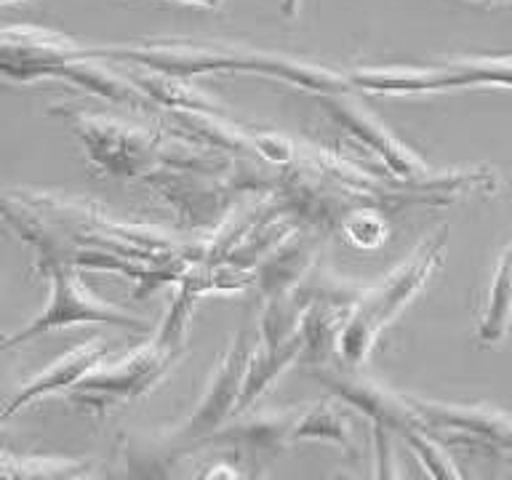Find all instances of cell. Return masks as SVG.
<instances>
[{
	"instance_id": "cell-2",
	"label": "cell",
	"mask_w": 512,
	"mask_h": 480,
	"mask_svg": "<svg viewBox=\"0 0 512 480\" xmlns=\"http://www.w3.org/2000/svg\"><path fill=\"white\" fill-rule=\"evenodd\" d=\"M174 286V299L168 304L158 328L152 331L150 342L136 347L131 355L115 360L110 366L99 363L96 368H91L78 384H72L67 390L70 403L91 411L96 419H104L112 408L144 398L171 374V368L184 355L192 307L198 302V296L184 283L176 280Z\"/></svg>"
},
{
	"instance_id": "cell-1",
	"label": "cell",
	"mask_w": 512,
	"mask_h": 480,
	"mask_svg": "<svg viewBox=\"0 0 512 480\" xmlns=\"http://www.w3.org/2000/svg\"><path fill=\"white\" fill-rule=\"evenodd\" d=\"M96 59H115L144 70L163 72L174 78L192 80L198 75H219V72H254L262 78H275L296 88H307L312 94H344L352 91L347 72H339L328 64L299 59V56L262 51V48L227 43V40L203 38H136L131 43H107L91 46Z\"/></svg>"
},
{
	"instance_id": "cell-12",
	"label": "cell",
	"mask_w": 512,
	"mask_h": 480,
	"mask_svg": "<svg viewBox=\"0 0 512 480\" xmlns=\"http://www.w3.org/2000/svg\"><path fill=\"white\" fill-rule=\"evenodd\" d=\"M512 326V243L496 256L488 286L483 291L475 320V336L483 347H494L507 336Z\"/></svg>"
},
{
	"instance_id": "cell-14",
	"label": "cell",
	"mask_w": 512,
	"mask_h": 480,
	"mask_svg": "<svg viewBox=\"0 0 512 480\" xmlns=\"http://www.w3.org/2000/svg\"><path fill=\"white\" fill-rule=\"evenodd\" d=\"M342 235L344 240L355 248L363 251H374V248L384 246V240L390 238V224L387 216L379 206H352L347 208V214L342 216Z\"/></svg>"
},
{
	"instance_id": "cell-3",
	"label": "cell",
	"mask_w": 512,
	"mask_h": 480,
	"mask_svg": "<svg viewBox=\"0 0 512 480\" xmlns=\"http://www.w3.org/2000/svg\"><path fill=\"white\" fill-rule=\"evenodd\" d=\"M446 243L448 227H440L435 235L424 238L414 254L408 256L406 262H400L387 278L379 280L368 291H360L336 331L334 352L339 366L360 368L366 363L384 328L400 318V312L422 294V288L438 272L446 256Z\"/></svg>"
},
{
	"instance_id": "cell-15",
	"label": "cell",
	"mask_w": 512,
	"mask_h": 480,
	"mask_svg": "<svg viewBox=\"0 0 512 480\" xmlns=\"http://www.w3.org/2000/svg\"><path fill=\"white\" fill-rule=\"evenodd\" d=\"M400 438L406 440L411 454L422 462L424 472L432 478H462V470L456 467L451 454L424 432V424H408L400 430Z\"/></svg>"
},
{
	"instance_id": "cell-5",
	"label": "cell",
	"mask_w": 512,
	"mask_h": 480,
	"mask_svg": "<svg viewBox=\"0 0 512 480\" xmlns=\"http://www.w3.org/2000/svg\"><path fill=\"white\" fill-rule=\"evenodd\" d=\"M35 272L48 280V302L24 328L0 339V352L30 342L35 336L59 331L70 326H118L128 331H150V323L136 318L131 312L120 310L118 304L99 299L91 288L83 283L78 267H72L64 259H40L35 262Z\"/></svg>"
},
{
	"instance_id": "cell-10",
	"label": "cell",
	"mask_w": 512,
	"mask_h": 480,
	"mask_svg": "<svg viewBox=\"0 0 512 480\" xmlns=\"http://www.w3.org/2000/svg\"><path fill=\"white\" fill-rule=\"evenodd\" d=\"M315 238L318 235L310 227H304V230L296 227L256 262L254 286L259 288L264 299L286 296L294 288H299V280L307 275V270L315 262V246H318Z\"/></svg>"
},
{
	"instance_id": "cell-19",
	"label": "cell",
	"mask_w": 512,
	"mask_h": 480,
	"mask_svg": "<svg viewBox=\"0 0 512 480\" xmlns=\"http://www.w3.org/2000/svg\"><path fill=\"white\" fill-rule=\"evenodd\" d=\"M6 3H19V0H0V6H6Z\"/></svg>"
},
{
	"instance_id": "cell-18",
	"label": "cell",
	"mask_w": 512,
	"mask_h": 480,
	"mask_svg": "<svg viewBox=\"0 0 512 480\" xmlns=\"http://www.w3.org/2000/svg\"><path fill=\"white\" fill-rule=\"evenodd\" d=\"M472 3H512V0H472Z\"/></svg>"
},
{
	"instance_id": "cell-17",
	"label": "cell",
	"mask_w": 512,
	"mask_h": 480,
	"mask_svg": "<svg viewBox=\"0 0 512 480\" xmlns=\"http://www.w3.org/2000/svg\"><path fill=\"white\" fill-rule=\"evenodd\" d=\"M179 3H187V6H200V8H219L224 0H179Z\"/></svg>"
},
{
	"instance_id": "cell-7",
	"label": "cell",
	"mask_w": 512,
	"mask_h": 480,
	"mask_svg": "<svg viewBox=\"0 0 512 480\" xmlns=\"http://www.w3.org/2000/svg\"><path fill=\"white\" fill-rule=\"evenodd\" d=\"M80 56H91V46L67 38L64 32L35 24L0 27V78L11 83L51 80L54 67Z\"/></svg>"
},
{
	"instance_id": "cell-16",
	"label": "cell",
	"mask_w": 512,
	"mask_h": 480,
	"mask_svg": "<svg viewBox=\"0 0 512 480\" xmlns=\"http://www.w3.org/2000/svg\"><path fill=\"white\" fill-rule=\"evenodd\" d=\"M299 6H302V0H280L283 16H288V19H294L299 14Z\"/></svg>"
},
{
	"instance_id": "cell-13",
	"label": "cell",
	"mask_w": 512,
	"mask_h": 480,
	"mask_svg": "<svg viewBox=\"0 0 512 480\" xmlns=\"http://www.w3.org/2000/svg\"><path fill=\"white\" fill-rule=\"evenodd\" d=\"M296 440H326V443L344 448L350 456H358L355 432H352L350 422V406L336 395L299 406L296 422L291 427V443H296Z\"/></svg>"
},
{
	"instance_id": "cell-4",
	"label": "cell",
	"mask_w": 512,
	"mask_h": 480,
	"mask_svg": "<svg viewBox=\"0 0 512 480\" xmlns=\"http://www.w3.org/2000/svg\"><path fill=\"white\" fill-rule=\"evenodd\" d=\"M320 102L336 126H342V131L355 136L366 147L368 155L379 160L384 171L408 190L427 192V195L440 198L448 192L494 190L496 187L494 174L486 168H475V171H435L430 168L411 147L400 142L374 112L350 99V91L320 96Z\"/></svg>"
},
{
	"instance_id": "cell-11",
	"label": "cell",
	"mask_w": 512,
	"mask_h": 480,
	"mask_svg": "<svg viewBox=\"0 0 512 480\" xmlns=\"http://www.w3.org/2000/svg\"><path fill=\"white\" fill-rule=\"evenodd\" d=\"M424 427H438V430H451L459 435H472V438L499 440L510 446L512 440V419L504 411L488 406H446L435 400L408 398Z\"/></svg>"
},
{
	"instance_id": "cell-8",
	"label": "cell",
	"mask_w": 512,
	"mask_h": 480,
	"mask_svg": "<svg viewBox=\"0 0 512 480\" xmlns=\"http://www.w3.org/2000/svg\"><path fill=\"white\" fill-rule=\"evenodd\" d=\"M318 379H323V384L334 392L336 398L368 416L371 424H382V427L395 432H400L408 424H422L406 395L384 387L382 382H376L371 376L360 374V368L320 371Z\"/></svg>"
},
{
	"instance_id": "cell-9",
	"label": "cell",
	"mask_w": 512,
	"mask_h": 480,
	"mask_svg": "<svg viewBox=\"0 0 512 480\" xmlns=\"http://www.w3.org/2000/svg\"><path fill=\"white\" fill-rule=\"evenodd\" d=\"M107 352H110V344L102 336H88L80 344H75L72 350H67L62 358H56L51 366H46L43 371L32 376L30 382H24L19 390L11 395L3 411H0V419H11L14 414H19L22 408H27L35 400H43L48 395H59V392H67L72 384H78L83 376L96 368L99 363L107 360Z\"/></svg>"
},
{
	"instance_id": "cell-6",
	"label": "cell",
	"mask_w": 512,
	"mask_h": 480,
	"mask_svg": "<svg viewBox=\"0 0 512 480\" xmlns=\"http://www.w3.org/2000/svg\"><path fill=\"white\" fill-rule=\"evenodd\" d=\"M251 347H254V339H251L246 323V326L238 328V334H232L230 344L224 347L219 360H216L198 406L192 408V414L163 438V443H160L163 454H190L195 448L206 446L208 438L216 430H222L224 424L235 419V406H238L240 384H243V374H246Z\"/></svg>"
}]
</instances>
